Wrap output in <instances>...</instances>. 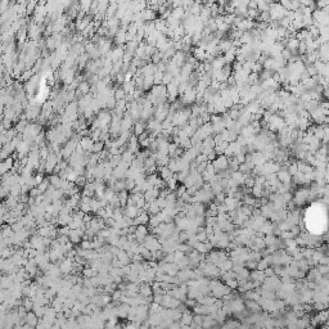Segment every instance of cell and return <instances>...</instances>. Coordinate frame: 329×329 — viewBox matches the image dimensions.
Returning a JSON list of instances; mask_svg holds the SVG:
<instances>
[{"label": "cell", "instance_id": "6da1fadb", "mask_svg": "<svg viewBox=\"0 0 329 329\" xmlns=\"http://www.w3.org/2000/svg\"><path fill=\"white\" fill-rule=\"evenodd\" d=\"M214 167H215V171L216 172H220V171H224L226 169H229V165H228V158L222 154V156H217L216 159L212 162Z\"/></svg>", "mask_w": 329, "mask_h": 329}, {"label": "cell", "instance_id": "7a4b0ae2", "mask_svg": "<svg viewBox=\"0 0 329 329\" xmlns=\"http://www.w3.org/2000/svg\"><path fill=\"white\" fill-rule=\"evenodd\" d=\"M91 20H93V17L90 14H86L82 20H76V22H75V30L79 31V34H81L82 31L91 23Z\"/></svg>", "mask_w": 329, "mask_h": 329}, {"label": "cell", "instance_id": "3957f363", "mask_svg": "<svg viewBox=\"0 0 329 329\" xmlns=\"http://www.w3.org/2000/svg\"><path fill=\"white\" fill-rule=\"evenodd\" d=\"M58 158L57 156H55L54 153H50L48 156V158L45 159V172H53L54 170V167L58 165Z\"/></svg>", "mask_w": 329, "mask_h": 329}, {"label": "cell", "instance_id": "277c9868", "mask_svg": "<svg viewBox=\"0 0 329 329\" xmlns=\"http://www.w3.org/2000/svg\"><path fill=\"white\" fill-rule=\"evenodd\" d=\"M79 144H80V147L82 148L84 152L93 153V145H94V141L90 139V136H82V138L80 139Z\"/></svg>", "mask_w": 329, "mask_h": 329}, {"label": "cell", "instance_id": "5b68a950", "mask_svg": "<svg viewBox=\"0 0 329 329\" xmlns=\"http://www.w3.org/2000/svg\"><path fill=\"white\" fill-rule=\"evenodd\" d=\"M206 50L199 46H196V48H192V55H193V58H196L198 62H203L204 59H206Z\"/></svg>", "mask_w": 329, "mask_h": 329}, {"label": "cell", "instance_id": "8992f818", "mask_svg": "<svg viewBox=\"0 0 329 329\" xmlns=\"http://www.w3.org/2000/svg\"><path fill=\"white\" fill-rule=\"evenodd\" d=\"M115 42L117 44V46H123V44H126V31L123 30H119L117 34L115 36Z\"/></svg>", "mask_w": 329, "mask_h": 329}, {"label": "cell", "instance_id": "52a82bcc", "mask_svg": "<svg viewBox=\"0 0 329 329\" xmlns=\"http://www.w3.org/2000/svg\"><path fill=\"white\" fill-rule=\"evenodd\" d=\"M276 179H278L280 183L288 184V183L291 181V175L288 174L287 170H279V171L276 172Z\"/></svg>", "mask_w": 329, "mask_h": 329}, {"label": "cell", "instance_id": "ba28073f", "mask_svg": "<svg viewBox=\"0 0 329 329\" xmlns=\"http://www.w3.org/2000/svg\"><path fill=\"white\" fill-rule=\"evenodd\" d=\"M131 131H134V135L135 136H139L140 134H143L145 131V123L143 122V121H138V122H135L134 123V126H133V130Z\"/></svg>", "mask_w": 329, "mask_h": 329}, {"label": "cell", "instance_id": "9c48e42d", "mask_svg": "<svg viewBox=\"0 0 329 329\" xmlns=\"http://www.w3.org/2000/svg\"><path fill=\"white\" fill-rule=\"evenodd\" d=\"M219 48H220V50H221V53H226V52H229L230 50V49L233 48V45H232V40H229V39H222L221 41H220V44H219Z\"/></svg>", "mask_w": 329, "mask_h": 329}, {"label": "cell", "instance_id": "30bf717a", "mask_svg": "<svg viewBox=\"0 0 329 329\" xmlns=\"http://www.w3.org/2000/svg\"><path fill=\"white\" fill-rule=\"evenodd\" d=\"M45 48L48 49V50H55L57 49V40H55V38L52 35V36H49V38H46V41H45Z\"/></svg>", "mask_w": 329, "mask_h": 329}, {"label": "cell", "instance_id": "8fae6325", "mask_svg": "<svg viewBox=\"0 0 329 329\" xmlns=\"http://www.w3.org/2000/svg\"><path fill=\"white\" fill-rule=\"evenodd\" d=\"M90 88L91 86H90V84L88 81H82V82H80L77 90L81 93L82 95H88V94H90Z\"/></svg>", "mask_w": 329, "mask_h": 329}, {"label": "cell", "instance_id": "7c38bea8", "mask_svg": "<svg viewBox=\"0 0 329 329\" xmlns=\"http://www.w3.org/2000/svg\"><path fill=\"white\" fill-rule=\"evenodd\" d=\"M121 159L123 161V162H126V163H130V165H131V162L135 159V154L131 153V152H129V151L126 149L125 152L121 154Z\"/></svg>", "mask_w": 329, "mask_h": 329}, {"label": "cell", "instance_id": "4fadbf2b", "mask_svg": "<svg viewBox=\"0 0 329 329\" xmlns=\"http://www.w3.org/2000/svg\"><path fill=\"white\" fill-rule=\"evenodd\" d=\"M228 165H229V169H230V170L234 172V171H238L240 163L238 162L235 157H230V158H228Z\"/></svg>", "mask_w": 329, "mask_h": 329}, {"label": "cell", "instance_id": "5bb4252c", "mask_svg": "<svg viewBox=\"0 0 329 329\" xmlns=\"http://www.w3.org/2000/svg\"><path fill=\"white\" fill-rule=\"evenodd\" d=\"M167 169H169V170H170L172 174H174V172H179V171H180L176 158H170V161H169V165H167Z\"/></svg>", "mask_w": 329, "mask_h": 329}, {"label": "cell", "instance_id": "9a60e30c", "mask_svg": "<svg viewBox=\"0 0 329 329\" xmlns=\"http://www.w3.org/2000/svg\"><path fill=\"white\" fill-rule=\"evenodd\" d=\"M184 13H185V10H184V8H176V9H172V13H171V16L172 17H175L176 20H180L181 21V18L184 17Z\"/></svg>", "mask_w": 329, "mask_h": 329}, {"label": "cell", "instance_id": "2e32d148", "mask_svg": "<svg viewBox=\"0 0 329 329\" xmlns=\"http://www.w3.org/2000/svg\"><path fill=\"white\" fill-rule=\"evenodd\" d=\"M32 76H34V72H32V70H24V71L22 72V75H21L20 80H21V81L27 82L28 80H31V77H32Z\"/></svg>", "mask_w": 329, "mask_h": 329}, {"label": "cell", "instance_id": "e0dca14e", "mask_svg": "<svg viewBox=\"0 0 329 329\" xmlns=\"http://www.w3.org/2000/svg\"><path fill=\"white\" fill-rule=\"evenodd\" d=\"M162 79H163V73L156 71L153 75V84L154 85H162Z\"/></svg>", "mask_w": 329, "mask_h": 329}, {"label": "cell", "instance_id": "ac0fdd59", "mask_svg": "<svg viewBox=\"0 0 329 329\" xmlns=\"http://www.w3.org/2000/svg\"><path fill=\"white\" fill-rule=\"evenodd\" d=\"M229 148H230V151L233 152V156H235V154H238L239 152H240V149H242V147L238 144L237 141H232V143H229V145H228Z\"/></svg>", "mask_w": 329, "mask_h": 329}, {"label": "cell", "instance_id": "d6986e66", "mask_svg": "<svg viewBox=\"0 0 329 329\" xmlns=\"http://www.w3.org/2000/svg\"><path fill=\"white\" fill-rule=\"evenodd\" d=\"M38 7V2H31V3H27L26 5V14L30 16V14H34V12Z\"/></svg>", "mask_w": 329, "mask_h": 329}, {"label": "cell", "instance_id": "ffe728a7", "mask_svg": "<svg viewBox=\"0 0 329 329\" xmlns=\"http://www.w3.org/2000/svg\"><path fill=\"white\" fill-rule=\"evenodd\" d=\"M104 149V143L103 141H95L94 145H93V153H101Z\"/></svg>", "mask_w": 329, "mask_h": 329}, {"label": "cell", "instance_id": "44dd1931", "mask_svg": "<svg viewBox=\"0 0 329 329\" xmlns=\"http://www.w3.org/2000/svg\"><path fill=\"white\" fill-rule=\"evenodd\" d=\"M202 144L204 145V147H210V148H215V141H214V136L212 135H210V136H207L206 139H203V141H202Z\"/></svg>", "mask_w": 329, "mask_h": 329}, {"label": "cell", "instance_id": "7402d4cb", "mask_svg": "<svg viewBox=\"0 0 329 329\" xmlns=\"http://www.w3.org/2000/svg\"><path fill=\"white\" fill-rule=\"evenodd\" d=\"M172 75L170 72H165L163 73V79H162V85L163 86H167L169 84H171V81H172Z\"/></svg>", "mask_w": 329, "mask_h": 329}, {"label": "cell", "instance_id": "603a6c76", "mask_svg": "<svg viewBox=\"0 0 329 329\" xmlns=\"http://www.w3.org/2000/svg\"><path fill=\"white\" fill-rule=\"evenodd\" d=\"M264 70H271L272 71V67H274V58H268L265 62H264Z\"/></svg>", "mask_w": 329, "mask_h": 329}, {"label": "cell", "instance_id": "cb8c5ba5", "mask_svg": "<svg viewBox=\"0 0 329 329\" xmlns=\"http://www.w3.org/2000/svg\"><path fill=\"white\" fill-rule=\"evenodd\" d=\"M125 95L126 94L123 93V90L121 88L115 90V99H116V101H122V99H125Z\"/></svg>", "mask_w": 329, "mask_h": 329}, {"label": "cell", "instance_id": "d4e9b609", "mask_svg": "<svg viewBox=\"0 0 329 329\" xmlns=\"http://www.w3.org/2000/svg\"><path fill=\"white\" fill-rule=\"evenodd\" d=\"M177 149V145L175 143H169V148H167V153H169V157L172 158L174 157V153Z\"/></svg>", "mask_w": 329, "mask_h": 329}, {"label": "cell", "instance_id": "484cf974", "mask_svg": "<svg viewBox=\"0 0 329 329\" xmlns=\"http://www.w3.org/2000/svg\"><path fill=\"white\" fill-rule=\"evenodd\" d=\"M234 18H235V14H225L224 16V23L232 26L233 22H234Z\"/></svg>", "mask_w": 329, "mask_h": 329}, {"label": "cell", "instance_id": "4316f807", "mask_svg": "<svg viewBox=\"0 0 329 329\" xmlns=\"http://www.w3.org/2000/svg\"><path fill=\"white\" fill-rule=\"evenodd\" d=\"M316 9H324L325 7H329V2L328 0H321V2H316L315 3Z\"/></svg>", "mask_w": 329, "mask_h": 329}, {"label": "cell", "instance_id": "83f0119b", "mask_svg": "<svg viewBox=\"0 0 329 329\" xmlns=\"http://www.w3.org/2000/svg\"><path fill=\"white\" fill-rule=\"evenodd\" d=\"M52 181V184H54L55 187H60V184H62V180H60V177L59 176H57V175H52L50 176V179H49Z\"/></svg>", "mask_w": 329, "mask_h": 329}, {"label": "cell", "instance_id": "f1b7e54d", "mask_svg": "<svg viewBox=\"0 0 329 329\" xmlns=\"http://www.w3.org/2000/svg\"><path fill=\"white\" fill-rule=\"evenodd\" d=\"M204 171H207L208 174H211V175H215L216 171H215V167L212 165V162H210V161H207V165H206V170Z\"/></svg>", "mask_w": 329, "mask_h": 329}, {"label": "cell", "instance_id": "f546056e", "mask_svg": "<svg viewBox=\"0 0 329 329\" xmlns=\"http://www.w3.org/2000/svg\"><path fill=\"white\" fill-rule=\"evenodd\" d=\"M234 157L237 158V161L239 163H244L246 162V153H243V152H239L238 154H235Z\"/></svg>", "mask_w": 329, "mask_h": 329}, {"label": "cell", "instance_id": "4dcf8cb0", "mask_svg": "<svg viewBox=\"0 0 329 329\" xmlns=\"http://www.w3.org/2000/svg\"><path fill=\"white\" fill-rule=\"evenodd\" d=\"M199 119L202 120V122H203V123H208V122H210V119H211V115H210V113H207V112H203V113H201Z\"/></svg>", "mask_w": 329, "mask_h": 329}, {"label": "cell", "instance_id": "1f68e13d", "mask_svg": "<svg viewBox=\"0 0 329 329\" xmlns=\"http://www.w3.org/2000/svg\"><path fill=\"white\" fill-rule=\"evenodd\" d=\"M280 55H282V58H283L285 62H287V60H288V59L292 57V53L288 50V49H284V50L280 53Z\"/></svg>", "mask_w": 329, "mask_h": 329}, {"label": "cell", "instance_id": "d6a6232c", "mask_svg": "<svg viewBox=\"0 0 329 329\" xmlns=\"http://www.w3.org/2000/svg\"><path fill=\"white\" fill-rule=\"evenodd\" d=\"M214 141H215V147H216V145H220L221 143L224 141V140H222L221 134H215V135H214Z\"/></svg>", "mask_w": 329, "mask_h": 329}, {"label": "cell", "instance_id": "836d02e7", "mask_svg": "<svg viewBox=\"0 0 329 329\" xmlns=\"http://www.w3.org/2000/svg\"><path fill=\"white\" fill-rule=\"evenodd\" d=\"M196 161L198 163H203V162H207V156L206 154H198V156L196 157Z\"/></svg>", "mask_w": 329, "mask_h": 329}, {"label": "cell", "instance_id": "e575fe53", "mask_svg": "<svg viewBox=\"0 0 329 329\" xmlns=\"http://www.w3.org/2000/svg\"><path fill=\"white\" fill-rule=\"evenodd\" d=\"M232 70H234V72H239V71H242V64L239 63V62L234 60V62H233V66H232Z\"/></svg>", "mask_w": 329, "mask_h": 329}, {"label": "cell", "instance_id": "d590c367", "mask_svg": "<svg viewBox=\"0 0 329 329\" xmlns=\"http://www.w3.org/2000/svg\"><path fill=\"white\" fill-rule=\"evenodd\" d=\"M151 141H152V140H151L149 138H147L145 140L140 141V143H139V145H140V147H143V148H145V149H148V148H149V144H151Z\"/></svg>", "mask_w": 329, "mask_h": 329}, {"label": "cell", "instance_id": "8d00e7d4", "mask_svg": "<svg viewBox=\"0 0 329 329\" xmlns=\"http://www.w3.org/2000/svg\"><path fill=\"white\" fill-rule=\"evenodd\" d=\"M216 157H217V156H216V153L212 151L210 154H207V161H210V162H214V161L216 159Z\"/></svg>", "mask_w": 329, "mask_h": 329}, {"label": "cell", "instance_id": "74e56055", "mask_svg": "<svg viewBox=\"0 0 329 329\" xmlns=\"http://www.w3.org/2000/svg\"><path fill=\"white\" fill-rule=\"evenodd\" d=\"M247 8L248 9H257V2H250Z\"/></svg>", "mask_w": 329, "mask_h": 329}, {"label": "cell", "instance_id": "f35d334b", "mask_svg": "<svg viewBox=\"0 0 329 329\" xmlns=\"http://www.w3.org/2000/svg\"><path fill=\"white\" fill-rule=\"evenodd\" d=\"M46 187H48V180H44V181H42V184H40L39 189H40V190H44Z\"/></svg>", "mask_w": 329, "mask_h": 329}, {"label": "cell", "instance_id": "ab89813d", "mask_svg": "<svg viewBox=\"0 0 329 329\" xmlns=\"http://www.w3.org/2000/svg\"><path fill=\"white\" fill-rule=\"evenodd\" d=\"M228 145H229V143H228V141H222L221 144H220V147H221V148H222V149H224V151H225L226 148H228Z\"/></svg>", "mask_w": 329, "mask_h": 329}]
</instances>
